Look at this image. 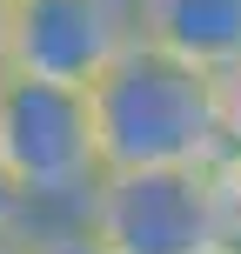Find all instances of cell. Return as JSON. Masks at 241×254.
<instances>
[{
  "mask_svg": "<svg viewBox=\"0 0 241 254\" xmlns=\"http://www.w3.org/2000/svg\"><path fill=\"white\" fill-rule=\"evenodd\" d=\"M141 40L208 80L241 74V0H141Z\"/></svg>",
  "mask_w": 241,
  "mask_h": 254,
  "instance_id": "5b68a950",
  "label": "cell"
},
{
  "mask_svg": "<svg viewBox=\"0 0 241 254\" xmlns=\"http://www.w3.org/2000/svg\"><path fill=\"white\" fill-rule=\"evenodd\" d=\"M0 181L20 194L27 221H80L107 181L94 101L0 74Z\"/></svg>",
  "mask_w": 241,
  "mask_h": 254,
  "instance_id": "7a4b0ae2",
  "label": "cell"
},
{
  "mask_svg": "<svg viewBox=\"0 0 241 254\" xmlns=\"http://www.w3.org/2000/svg\"><path fill=\"white\" fill-rule=\"evenodd\" d=\"M13 7H20V0H0V74H7V40H13Z\"/></svg>",
  "mask_w": 241,
  "mask_h": 254,
  "instance_id": "9c48e42d",
  "label": "cell"
},
{
  "mask_svg": "<svg viewBox=\"0 0 241 254\" xmlns=\"http://www.w3.org/2000/svg\"><path fill=\"white\" fill-rule=\"evenodd\" d=\"M27 221V207H20V194L7 188V181H0V228H20Z\"/></svg>",
  "mask_w": 241,
  "mask_h": 254,
  "instance_id": "ba28073f",
  "label": "cell"
},
{
  "mask_svg": "<svg viewBox=\"0 0 241 254\" xmlns=\"http://www.w3.org/2000/svg\"><path fill=\"white\" fill-rule=\"evenodd\" d=\"M0 254H34V228H0Z\"/></svg>",
  "mask_w": 241,
  "mask_h": 254,
  "instance_id": "52a82bcc",
  "label": "cell"
},
{
  "mask_svg": "<svg viewBox=\"0 0 241 254\" xmlns=\"http://www.w3.org/2000/svg\"><path fill=\"white\" fill-rule=\"evenodd\" d=\"M80 221L114 254H215V248L241 241V228L228 214L221 167L107 174Z\"/></svg>",
  "mask_w": 241,
  "mask_h": 254,
  "instance_id": "3957f363",
  "label": "cell"
},
{
  "mask_svg": "<svg viewBox=\"0 0 241 254\" xmlns=\"http://www.w3.org/2000/svg\"><path fill=\"white\" fill-rule=\"evenodd\" d=\"M134 47H141V0H20L7 74L94 94Z\"/></svg>",
  "mask_w": 241,
  "mask_h": 254,
  "instance_id": "277c9868",
  "label": "cell"
},
{
  "mask_svg": "<svg viewBox=\"0 0 241 254\" xmlns=\"http://www.w3.org/2000/svg\"><path fill=\"white\" fill-rule=\"evenodd\" d=\"M87 101H94V134H101L107 174L221 167L228 147H235L221 80L181 67L174 54L148 47V40L127 54Z\"/></svg>",
  "mask_w": 241,
  "mask_h": 254,
  "instance_id": "6da1fadb",
  "label": "cell"
},
{
  "mask_svg": "<svg viewBox=\"0 0 241 254\" xmlns=\"http://www.w3.org/2000/svg\"><path fill=\"white\" fill-rule=\"evenodd\" d=\"M215 254H241V241H228V248H215Z\"/></svg>",
  "mask_w": 241,
  "mask_h": 254,
  "instance_id": "30bf717a",
  "label": "cell"
},
{
  "mask_svg": "<svg viewBox=\"0 0 241 254\" xmlns=\"http://www.w3.org/2000/svg\"><path fill=\"white\" fill-rule=\"evenodd\" d=\"M34 228V254H114L87 221H27Z\"/></svg>",
  "mask_w": 241,
  "mask_h": 254,
  "instance_id": "8992f818",
  "label": "cell"
}]
</instances>
